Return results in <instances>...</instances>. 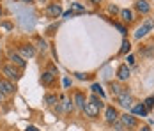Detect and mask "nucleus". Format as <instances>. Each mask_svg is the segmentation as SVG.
<instances>
[{
	"label": "nucleus",
	"mask_w": 154,
	"mask_h": 131,
	"mask_svg": "<svg viewBox=\"0 0 154 131\" xmlns=\"http://www.w3.org/2000/svg\"><path fill=\"white\" fill-rule=\"evenodd\" d=\"M55 78H57V76H55L53 73H50V71L46 69V71H43L41 78H39V82H41L45 87H50V85H53V83H55Z\"/></svg>",
	"instance_id": "obj_15"
},
{
	"label": "nucleus",
	"mask_w": 154,
	"mask_h": 131,
	"mask_svg": "<svg viewBox=\"0 0 154 131\" xmlns=\"http://www.w3.org/2000/svg\"><path fill=\"white\" fill-rule=\"evenodd\" d=\"M20 55H21L23 58H32L34 55H35V46H32L30 43L20 46Z\"/></svg>",
	"instance_id": "obj_14"
},
{
	"label": "nucleus",
	"mask_w": 154,
	"mask_h": 131,
	"mask_svg": "<svg viewBox=\"0 0 154 131\" xmlns=\"http://www.w3.org/2000/svg\"><path fill=\"white\" fill-rule=\"evenodd\" d=\"M135 11L140 14H149L151 13V4L149 0H137L135 2Z\"/></svg>",
	"instance_id": "obj_12"
},
{
	"label": "nucleus",
	"mask_w": 154,
	"mask_h": 131,
	"mask_svg": "<svg viewBox=\"0 0 154 131\" xmlns=\"http://www.w3.org/2000/svg\"><path fill=\"white\" fill-rule=\"evenodd\" d=\"M152 50H154L152 44H145V46L140 48V53H142L143 57H151V55H152Z\"/></svg>",
	"instance_id": "obj_21"
},
{
	"label": "nucleus",
	"mask_w": 154,
	"mask_h": 131,
	"mask_svg": "<svg viewBox=\"0 0 154 131\" xmlns=\"http://www.w3.org/2000/svg\"><path fill=\"white\" fill-rule=\"evenodd\" d=\"M152 29H154V20H145V21L142 23V27H138V30L135 32V37H137V39H142V37H145Z\"/></svg>",
	"instance_id": "obj_8"
},
{
	"label": "nucleus",
	"mask_w": 154,
	"mask_h": 131,
	"mask_svg": "<svg viewBox=\"0 0 154 131\" xmlns=\"http://www.w3.org/2000/svg\"><path fill=\"white\" fill-rule=\"evenodd\" d=\"M55 30H57V25L48 27V29H46V36H53V34H55Z\"/></svg>",
	"instance_id": "obj_27"
},
{
	"label": "nucleus",
	"mask_w": 154,
	"mask_h": 131,
	"mask_svg": "<svg viewBox=\"0 0 154 131\" xmlns=\"http://www.w3.org/2000/svg\"><path fill=\"white\" fill-rule=\"evenodd\" d=\"M129 76H131L129 66L128 64H121L117 67V82H126V80H129Z\"/></svg>",
	"instance_id": "obj_11"
},
{
	"label": "nucleus",
	"mask_w": 154,
	"mask_h": 131,
	"mask_svg": "<svg viewBox=\"0 0 154 131\" xmlns=\"http://www.w3.org/2000/svg\"><path fill=\"white\" fill-rule=\"evenodd\" d=\"M128 62H129V66H135V57L133 55H128Z\"/></svg>",
	"instance_id": "obj_28"
},
{
	"label": "nucleus",
	"mask_w": 154,
	"mask_h": 131,
	"mask_svg": "<svg viewBox=\"0 0 154 131\" xmlns=\"http://www.w3.org/2000/svg\"><path fill=\"white\" fill-rule=\"evenodd\" d=\"M101 2H103V0H91V4H94V5H99Z\"/></svg>",
	"instance_id": "obj_33"
},
{
	"label": "nucleus",
	"mask_w": 154,
	"mask_h": 131,
	"mask_svg": "<svg viewBox=\"0 0 154 131\" xmlns=\"http://www.w3.org/2000/svg\"><path fill=\"white\" fill-rule=\"evenodd\" d=\"M2 74H4V78H7L11 82H18L21 78V71L13 64H4L2 66Z\"/></svg>",
	"instance_id": "obj_2"
},
{
	"label": "nucleus",
	"mask_w": 154,
	"mask_h": 131,
	"mask_svg": "<svg viewBox=\"0 0 154 131\" xmlns=\"http://www.w3.org/2000/svg\"><path fill=\"white\" fill-rule=\"evenodd\" d=\"M119 120L124 124V128L129 131V129H137L138 128V119L133 115V114H129V112H126L122 115H119Z\"/></svg>",
	"instance_id": "obj_3"
},
{
	"label": "nucleus",
	"mask_w": 154,
	"mask_h": 131,
	"mask_svg": "<svg viewBox=\"0 0 154 131\" xmlns=\"http://www.w3.org/2000/svg\"><path fill=\"white\" fill-rule=\"evenodd\" d=\"M4 101H5V96H4V94L0 92V103H4Z\"/></svg>",
	"instance_id": "obj_35"
},
{
	"label": "nucleus",
	"mask_w": 154,
	"mask_h": 131,
	"mask_svg": "<svg viewBox=\"0 0 154 131\" xmlns=\"http://www.w3.org/2000/svg\"><path fill=\"white\" fill-rule=\"evenodd\" d=\"M92 94H96V96H99V98H101V99H103V98H105V96H106V94H105V90H103V87H101V85H99V83H92Z\"/></svg>",
	"instance_id": "obj_20"
},
{
	"label": "nucleus",
	"mask_w": 154,
	"mask_h": 131,
	"mask_svg": "<svg viewBox=\"0 0 154 131\" xmlns=\"http://www.w3.org/2000/svg\"><path fill=\"white\" fill-rule=\"evenodd\" d=\"M138 131H151V128H149V126H142Z\"/></svg>",
	"instance_id": "obj_32"
},
{
	"label": "nucleus",
	"mask_w": 154,
	"mask_h": 131,
	"mask_svg": "<svg viewBox=\"0 0 154 131\" xmlns=\"http://www.w3.org/2000/svg\"><path fill=\"white\" fill-rule=\"evenodd\" d=\"M37 4H46V0H35Z\"/></svg>",
	"instance_id": "obj_36"
},
{
	"label": "nucleus",
	"mask_w": 154,
	"mask_h": 131,
	"mask_svg": "<svg viewBox=\"0 0 154 131\" xmlns=\"http://www.w3.org/2000/svg\"><path fill=\"white\" fill-rule=\"evenodd\" d=\"M143 106H145L147 110H152L154 108V96H149V98L143 101Z\"/></svg>",
	"instance_id": "obj_22"
},
{
	"label": "nucleus",
	"mask_w": 154,
	"mask_h": 131,
	"mask_svg": "<svg viewBox=\"0 0 154 131\" xmlns=\"http://www.w3.org/2000/svg\"><path fill=\"white\" fill-rule=\"evenodd\" d=\"M119 16H121V20H122L126 25H131V23L135 21V14H133V11H131V9H121Z\"/></svg>",
	"instance_id": "obj_17"
},
{
	"label": "nucleus",
	"mask_w": 154,
	"mask_h": 131,
	"mask_svg": "<svg viewBox=\"0 0 154 131\" xmlns=\"http://www.w3.org/2000/svg\"><path fill=\"white\" fill-rule=\"evenodd\" d=\"M108 13H110V14H119V13H121V9H119L115 4H112V5H108Z\"/></svg>",
	"instance_id": "obj_26"
},
{
	"label": "nucleus",
	"mask_w": 154,
	"mask_h": 131,
	"mask_svg": "<svg viewBox=\"0 0 154 131\" xmlns=\"http://www.w3.org/2000/svg\"><path fill=\"white\" fill-rule=\"evenodd\" d=\"M18 2H23V4H34L35 0H18Z\"/></svg>",
	"instance_id": "obj_34"
},
{
	"label": "nucleus",
	"mask_w": 154,
	"mask_h": 131,
	"mask_svg": "<svg viewBox=\"0 0 154 131\" xmlns=\"http://www.w3.org/2000/svg\"><path fill=\"white\" fill-rule=\"evenodd\" d=\"M29 131H37V129H35V128H32V126H30V128H29Z\"/></svg>",
	"instance_id": "obj_38"
},
{
	"label": "nucleus",
	"mask_w": 154,
	"mask_h": 131,
	"mask_svg": "<svg viewBox=\"0 0 154 131\" xmlns=\"http://www.w3.org/2000/svg\"><path fill=\"white\" fill-rule=\"evenodd\" d=\"M2 14H4V9H2V5H0V18H2Z\"/></svg>",
	"instance_id": "obj_37"
},
{
	"label": "nucleus",
	"mask_w": 154,
	"mask_h": 131,
	"mask_svg": "<svg viewBox=\"0 0 154 131\" xmlns=\"http://www.w3.org/2000/svg\"><path fill=\"white\" fill-rule=\"evenodd\" d=\"M108 87H110V92H112V96H113V98H117L119 94H122V92L128 90V89L124 87V85H121L119 82H110V83H108Z\"/></svg>",
	"instance_id": "obj_16"
},
{
	"label": "nucleus",
	"mask_w": 154,
	"mask_h": 131,
	"mask_svg": "<svg viewBox=\"0 0 154 131\" xmlns=\"http://www.w3.org/2000/svg\"><path fill=\"white\" fill-rule=\"evenodd\" d=\"M0 92L7 98V96H13L16 92V85L14 82H11V80H7V78H4V76H0Z\"/></svg>",
	"instance_id": "obj_6"
},
{
	"label": "nucleus",
	"mask_w": 154,
	"mask_h": 131,
	"mask_svg": "<svg viewBox=\"0 0 154 131\" xmlns=\"http://www.w3.org/2000/svg\"><path fill=\"white\" fill-rule=\"evenodd\" d=\"M129 51H131V43H129L128 39H124L122 46H121V50H119V55H128Z\"/></svg>",
	"instance_id": "obj_19"
},
{
	"label": "nucleus",
	"mask_w": 154,
	"mask_h": 131,
	"mask_svg": "<svg viewBox=\"0 0 154 131\" xmlns=\"http://www.w3.org/2000/svg\"><path fill=\"white\" fill-rule=\"evenodd\" d=\"M115 101H117L119 106L126 108L128 112H129V110H131V106L135 104V99H133V96L129 94V90H126V92H122V94H119V96L115 98Z\"/></svg>",
	"instance_id": "obj_4"
},
{
	"label": "nucleus",
	"mask_w": 154,
	"mask_h": 131,
	"mask_svg": "<svg viewBox=\"0 0 154 131\" xmlns=\"http://www.w3.org/2000/svg\"><path fill=\"white\" fill-rule=\"evenodd\" d=\"M37 48H39L41 51H46V50H48V44H46V41L39 37V39H37Z\"/></svg>",
	"instance_id": "obj_24"
},
{
	"label": "nucleus",
	"mask_w": 154,
	"mask_h": 131,
	"mask_svg": "<svg viewBox=\"0 0 154 131\" xmlns=\"http://www.w3.org/2000/svg\"><path fill=\"white\" fill-rule=\"evenodd\" d=\"M112 128H113L115 131H128L126 128H124V124L121 122V120H115V122L112 124Z\"/></svg>",
	"instance_id": "obj_23"
},
{
	"label": "nucleus",
	"mask_w": 154,
	"mask_h": 131,
	"mask_svg": "<svg viewBox=\"0 0 154 131\" xmlns=\"http://www.w3.org/2000/svg\"><path fill=\"white\" fill-rule=\"evenodd\" d=\"M59 101H60V98H59L57 94H46V96H45V103H46L48 106H55Z\"/></svg>",
	"instance_id": "obj_18"
},
{
	"label": "nucleus",
	"mask_w": 154,
	"mask_h": 131,
	"mask_svg": "<svg viewBox=\"0 0 154 131\" xmlns=\"http://www.w3.org/2000/svg\"><path fill=\"white\" fill-rule=\"evenodd\" d=\"M113 27H117V29H119V32H121L122 36H126V34H128V27H124L122 23H117V21H113Z\"/></svg>",
	"instance_id": "obj_25"
},
{
	"label": "nucleus",
	"mask_w": 154,
	"mask_h": 131,
	"mask_svg": "<svg viewBox=\"0 0 154 131\" xmlns=\"http://www.w3.org/2000/svg\"><path fill=\"white\" fill-rule=\"evenodd\" d=\"M76 78H80V80H85V78H87V74H82V73H76Z\"/></svg>",
	"instance_id": "obj_31"
},
{
	"label": "nucleus",
	"mask_w": 154,
	"mask_h": 131,
	"mask_svg": "<svg viewBox=\"0 0 154 131\" xmlns=\"http://www.w3.org/2000/svg\"><path fill=\"white\" fill-rule=\"evenodd\" d=\"M2 27H4V29H7V30L13 29V25H11V23H2Z\"/></svg>",
	"instance_id": "obj_30"
},
{
	"label": "nucleus",
	"mask_w": 154,
	"mask_h": 131,
	"mask_svg": "<svg viewBox=\"0 0 154 131\" xmlns=\"http://www.w3.org/2000/svg\"><path fill=\"white\" fill-rule=\"evenodd\" d=\"M73 103H75V106H76L78 110L83 114L85 104H87V98H85V94H83V92H80V90H76V92L73 94Z\"/></svg>",
	"instance_id": "obj_10"
},
{
	"label": "nucleus",
	"mask_w": 154,
	"mask_h": 131,
	"mask_svg": "<svg viewBox=\"0 0 154 131\" xmlns=\"http://www.w3.org/2000/svg\"><path fill=\"white\" fill-rule=\"evenodd\" d=\"M7 58L11 60V64H13V66H16L20 71H23V69L27 67V60L21 57L18 51H13V50H9V51H7Z\"/></svg>",
	"instance_id": "obj_5"
},
{
	"label": "nucleus",
	"mask_w": 154,
	"mask_h": 131,
	"mask_svg": "<svg viewBox=\"0 0 154 131\" xmlns=\"http://www.w3.org/2000/svg\"><path fill=\"white\" fill-rule=\"evenodd\" d=\"M119 110L113 106V104H108V106H105V120H106V124H113L115 120H119Z\"/></svg>",
	"instance_id": "obj_7"
},
{
	"label": "nucleus",
	"mask_w": 154,
	"mask_h": 131,
	"mask_svg": "<svg viewBox=\"0 0 154 131\" xmlns=\"http://www.w3.org/2000/svg\"><path fill=\"white\" fill-rule=\"evenodd\" d=\"M69 85H71V80H69V78H66V80H64V87L67 89Z\"/></svg>",
	"instance_id": "obj_29"
},
{
	"label": "nucleus",
	"mask_w": 154,
	"mask_h": 131,
	"mask_svg": "<svg viewBox=\"0 0 154 131\" xmlns=\"http://www.w3.org/2000/svg\"><path fill=\"white\" fill-rule=\"evenodd\" d=\"M59 16H62V7L60 4H48L46 5V18H50V20H55V18H59Z\"/></svg>",
	"instance_id": "obj_9"
},
{
	"label": "nucleus",
	"mask_w": 154,
	"mask_h": 131,
	"mask_svg": "<svg viewBox=\"0 0 154 131\" xmlns=\"http://www.w3.org/2000/svg\"><path fill=\"white\" fill-rule=\"evenodd\" d=\"M103 108H105L103 99H101L99 96H96V94H91V96L87 98V104H85L83 114L89 117V119H97V117H99V112H101Z\"/></svg>",
	"instance_id": "obj_1"
},
{
	"label": "nucleus",
	"mask_w": 154,
	"mask_h": 131,
	"mask_svg": "<svg viewBox=\"0 0 154 131\" xmlns=\"http://www.w3.org/2000/svg\"><path fill=\"white\" fill-rule=\"evenodd\" d=\"M129 114H133L135 117H147V115H149V110L143 106V103H137V104H133V106H131Z\"/></svg>",
	"instance_id": "obj_13"
}]
</instances>
